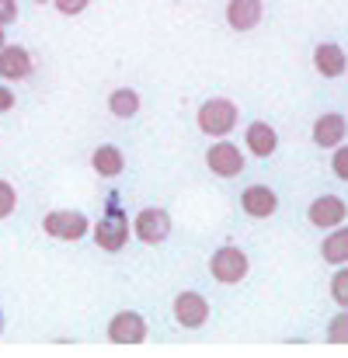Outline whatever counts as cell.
I'll list each match as a JSON object with an SVG mask.
<instances>
[{
	"instance_id": "cell-16",
	"label": "cell",
	"mask_w": 348,
	"mask_h": 358,
	"mask_svg": "<svg viewBox=\"0 0 348 358\" xmlns=\"http://www.w3.org/2000/svg\"><path fill=\"white\" fill-rule=\"evenodd\" d=\"M91 167H95L102 178H118V174L125 171V157H122L118 146H98V150L91 153Z\"/></svg>"
},
{
	"instance_id": "cell-3",
	"label": "cell",
	"mask_w": 348,
	"mask_h": 358,
	"mask_svg": "<svg viewBox=\"0 0 348 358\" xmlns=\"http://www.w3.org/2000/svg\"><path fill=\"white\" fill-rule=\"evenodd\" d=\"M42 230L53 240H84L91 234V223L77 209H56V213H49L42 220Z\"/></svg>"
},
{
	"instance_id": "cell-21",
	"label": "cell",
	"mask_w": 348,
	"mask_h": 358,
	"mask_svg": "<svg viewBox=\"0 0 348 358\" xmlns=\"http://www.w3.org/2000/svg\"><path fill=\"white\" fill-rule=\"evenodd\" d=\"M14 209H18V192H14V185L0 181V220H7Z\"/></svg>"
},
{
	"instance_id": "cell-28",
	"label": "cell",
	"mask_w": 348,
	"mask_h": 358,
	"mask_svg": "<svg viewBox=\"0 0 348 358\" xmlns=\"http://www.w3.org/2000/svg\"><path fill=\"white\" fill-rule=\"evenodd\" d=\"M0 324H4V317H0Z\"/></svg>"
},
{
	"instance_id": "cell-26",
	"label": "cell",
	"mask_w": 348,
	"mask_h": 358,
	"mask_svg": "<svg viewBox=\"0 0 348 358\" xmlns=\"http://www.w3.org/2000/svg\"><path fill=\"white\" fill-rule=\"evenodd\" d=\"M4 45H7V38H4V24H0V49H4Z\"/></svg>"
},
{
	"instance_id": "cell-5",
	"label": "cell",
	"mask_w": 348,
	"mask_h": 358,
	"mask_svg": "<svg viewBox=\"0 0 348 358\" xmlns=\"http://www.w3.org/2000/svg\"><path fill=\"white\" fill-rule=\"evenodd\" d=\"M132 234L143 240V243L157 247V243H164V240L171 237V216H167L164 209L146 206V209L136 213V220H132Z\"/></svg>"
},
{
	"instance_id": "cell-24",
	"label": "cell",
	"mask_w": 348,
	"mask_h": 358,
	"mask_svg": "<svg viewBox=\"0 0 348 358\" xmlns=\"http://www.w3.org/2000/svg\"><path fill=\"white\" fill-rule=\"evenodd\" d=\"M18 21V3L14 0H0V24H14Z\"/></svg>"
},
{
	"instance_id": "cell-11",
	"label": "cell",
	"mask_w": 348,
	"mask_h": 358,
	"mask_svg": "<svg viewBox=\"0 0 348 358\" xmlns=\"http://www.w3.org/2000/svg\"><path fill=\"white\" fill-rule=\"evenodd\" d=\"M35 63H32V52L25 45H4L0 49V77L4 80H25L32 77Z\"/></svg>"
},
{
	"instance_id": "cell-22",
	"label": "cell",
	"mask_w": 348,
	"mask_h": 358,
	"mask_svg": "<svg viewBox=\"0 0 348 358\" xmlns=\"http://www.w3.org/2000/svg\"><path fill=\"white\" fill-rule=\"evenodd\" d=\"M331 171H335V178H342L348 181V146H335V157H331Z\"/></svg>"
},
{
	"instance_id": "cell-18",
	"label": "cell",
	"mask_w": 348,
	"mask_h": 358,
	"mask_svg": "<svg viewBox=\"0 0 348 358\" xmlns=\"http://www.w3.org/2000/svg\"><path fill=\"white\" fill-rule=\"evenodd\" d=\"M109 108H112L116 119H132L139 112V94L132 87H118V91H112V98H109Z\"/></svg>"
},
{
	"instance_id": "cell-19",
	"label": "cell",
	"mask_w": 348,
	"mask_h": 358,
	"mask_svg": "<svg viewBox=\"0 0 348 358\" xmlns=\"http://www.w3.org/2000/svg\"><path fill=\"white\" fill-rule=\"evenodd\" d=\"M331 299L348 310V264H338V275L331 278Z\"/></svg>"
},
{
	"instance_id": "cell-14",
	"label": "cell",
	"mask_w": 348,
	"mask_h": 358,
	"mask_svg": "<svg viewBox=\"0 0 348 358\" xmlns=\"http://www.w3.org/2000/svg\"><path fill=\"white\" fill-rule=\"evenodd\" d=\"M314 66L321 77H342L348 70V59H345V49L335 45V42H324L314 49Z\"/></svg>"
},
{
	"instance_id": "cell-15",
	"label": "cell",
	"mask_w": 348,
	"mask_h": 358,
	"mask_svg": "<svg viewBox=\"0 0 348 358\" xmlns=\"http://www.w3.org/2000/svg\"><path fill=\"white\" fill-rule=\"evenodd\" d=\"M244 139H247V150H251L254 157H261V160L279 150V136H275V129H272L268 122H251Z\"/></svg>"
},
{
	"instance_id": "cell-10",
	"label": "cell",
	"mask_w": 348,
	"mask_h": 358,
	"mask_svg": "<svg viewBox=\"0 0 348 358\" xmlns=\"http://www.w3.org/2000/svg\"><path fill=\"white\" fill-rule=\"evenodd\" d=\"M240 209H244L247 216H254V220H268V216H275V209H279V195H275L268 185H247V188L240 192Z\"/></svg>"
},
{
	"instance_id": "cell-7",
	"label": "cell",
	"mask_w": 348,
	"mask_h": 358,
	"mask_svg": "<svg viewBox=\"0 0 348 358\" xmlns=\"http://www.w3.org/2000/svg\"><path fill=\"white\" fill-rule=\"evenodd\" d=\"M307 220L317 227V230H331V227H342L348 220V206L338 199V195H321L310 202L307 209Z\"/></svg>"
},
{
	"instance_id": "cell-17",
	"label": "cell",
	"mask_w": 348,
	"mask_h": 358,
	"mask_svg": "<svg viewBox=\"0 0 348 358\" xmlns=\"http://www.w3.org/2000/svg\"><path fill=\"white\" fill-rule=\"evenodd\" d=\"M321 257L328 264H348V227H331L328 240L321 243Z\"/></svg>"
},
{
	"instance_id": "cell-8",
	"label": "cell",
	"mask_w": 348,
	"mask_h": 358,
	"mask_svg": "<svg viewBox=\"0 0 348 358\" xmlns=\"http://www.w3.org/2000/svg\"><path fill=\"white\" fill-rule=\"evenodd\" d=\"M206 164H209V171L216 174V178H237L240 171H244V153L227 143V139H220V143H213L209 150H206Z\"/></svg>"
},
{
	"instance_id": "cell-2",
	"label": "cell",
	"mask_w": 348,
	"mask_h": 358,
	"mask_svg": "<svg viewBox=\"0 0 348 358\" xmlns=\"http://www.w3.org/2000/svg\"><path fill=\"white\" fill-rule=\"evenodd\" d=\"M209 271H213V278H216L220 285H237V282L247 278L251 261H247V254H244L240 247H230V243H227V247H220V250L213 254Z\"/></svg>"
},
{
	"instance_id": "cell-25",
	"label": "cell",
	"mask_w": 348,
	"mask_h": 358,
	"mask_svg": "<svg viewBox=\"0 0 348 358\" xmlns=\"http://www.w3.org/2000/svg\"><path fill=\"white\" fill-rule=\"evenodd\" d=\"M11 108H14V91L0 84V112H11Z\"/></svg>"
},
{
	"instance_id": "cell-20",
	"label": "cell",
	"mask_w": 348,
	"mask_h": 358,
	"mask_svg": "<svg viewBox=\"0 0 348 358\" xmlns=\"http://www.w3.org/2000/svg\"><path fill=\"white\" fill-rule=\"evenodd\" d=\"M328 341H335V345H348V310H342V313L328 324Z\"/></svg>"
},
{
	"instance_id": "cell-27",
	"label": "cell",
	"mask_w": 348,
	"mask_h": 358,
	"mask_svg": "<svg viewBox=\"0 0 348 358\" xmlns=\"http://www.w3.org/2000/svg\"><path fill=\"white\" fill-rule=\"evenodd\" d=\"M35 3H46V0H35Z\"/></svg>"
},
{
	"instance_id": "cell-4",
	"label": "cell",
	"mask_w": 348,
	"mask_h": 358,
	"mask_svg": "<svg viewBox=\"0 0 348 358\" xmlns=\"http://www.w3.org/2000/svg\"><path fill=\"white\" fill-rule=\"evenodd\" d=\"M129 234H132V227H129L125 213H118L116 202H112V206H109V216H102V220H98V227H95V243H98L102 250L116 254V250L125 247Z\"/></svg>"
},
{
	"instance_id": "cell-6",
	"label": "cell",
	"mask_w": 348,
	"mask_h": 358,
	"mask_svg": "<svg viewBox=\"0 0 348 358\" xmlns=\"http://www.w3.org/2000/svg\"><path fill=\"white\" fill-rule=\"evenodd\" d=\"M146 320L136 310H122L109 320V341L112 345H143L146 341Z\"/></svg>"
},
{
	"instance_id": "cell-13",
	"label": "cell",
	"mask_w": 348,
	"mask_h": 358,
	"mask_svg": "<svg viewBox=\"0 0 348 358\" xmlns=\"http://www.w3.org/2000/svg\"><path fill=\"white\" fill-rule=\"evenodd\" d=\"M345 132H348V122L338 112H328V115H321V119L314 122V143L324 146V150H335L345 139Z\"/></svg>"
},
{
	"instance_id": "cell-9",
	"label": "cell",
	"mask_w": 348,
	"mask_h": 358,
	"mask_svg": "<svg viewBox=\"0 0 348 358\" xmlns=\"http://www.w3.org/2000/svg\"><path fill=\"white\" fill-rule=\"evenodd\" d=\"M174 320L188 331H199L209 320V303L199 292H178L174 296Z\"/></svg>"
},
{
	"instance_id": "cell-23",
	"label": "cell",
	"mask_w": 348,
	"mask_h": 358,
	"mask_svg": "<svg viewBox=\"0 0 348 358\" xmlns=\"http://www.w3.org/2000/svg\"><path fill=\"white\" fill-rule=\"evenodd\" d=\"M56 3V10L60 14H67V17H74V14H81V10H88V3L91 0H53Z\"/></svg>"
},
{
	"instance_id": "cell-1",
	"label": "cell",
	"mask_w": 348,
	"mask_h": 358,
	"mask_svg": "<svg viewBox=\"0 0 348 358\" xmlns=\"http://www.w3.org/2000/svg\"><path fill=\"white\" fill-rule=\"evenodd\" d=\"M237 119H240V108L233 105L230 98H209L202 108H199V129L206 132V136H230L233 129H237Z\"/></svg>"
},
{
	"instance_id": "cell-12",
	"label": "cell",
	"mask_w": 348,
	"mask_h": 358,
	"mask_svg": "<svg viewBox=\"0 0 348 358\" xmlns=\"http://www.w3.org/2000/svg\"><path fill=\"white\" fill-rule=\"evenodd\" d=\"M261 14H265V3L261 0H230L227 3V24L233 31H251L261 24Z\"/></svg>"
}]
</instances>
